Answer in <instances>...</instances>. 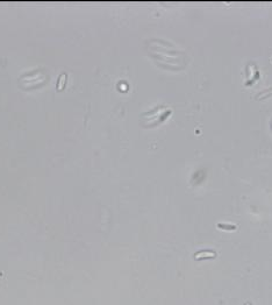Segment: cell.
<instances>
[{
	"label": "cell",
	"mask_w": 272,
	"mask_h": 305,
	"mask_svg": "<svg viewBox=\"0 0 272 305\" xmlns=\"http://www.w3.org/2000/svg\"><path fill=\"white\" fill-rule=\"evenodd\" d=\"M219 227H221V228H227V230H234L235 226H229V225H219Z\"/></svg>",
	"instance_id": "1"
}]
</instances>
